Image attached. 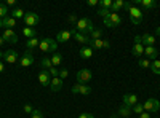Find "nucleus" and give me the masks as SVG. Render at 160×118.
I'll return each instance as SVG.
<instances>
[{
	"instance_id": "34",
	"label": "nucleus",
	"mask_w": 160,
	"mask_h": 118,
	"mask_svg": "<svg viewBox=\"0 0 160 118\" xmlns=\"http://www.w3.org/2000/svg\"><path fill=\"white\" fill-rule=\"evenodd\" d=\"M138 65H139L141 69H151V61L149 59H141L138 62Z\"/></svg>"
},
{
	"instance_id": "23",
	"label": "nucleus",
	"mask_w": 160,
	"mask_h": 118,
	"mask_svg": "<svg viewBox=\"0 0 160 118\" xmlns=\"http://www.w3.org/2000/svg\"><path fill=\"white\" fill-rule=\"evenodd\" d=\"M123 5H125L123 0H114V2H112V7H111V13H118L120 10L123 8Z\"/></svg>"
},
{
	"instance_id": "32",
	"label": "nucleus",
	"mask_w": 160,
	"mask_h": 118,
	"mask_svg": "<svg viewBox=\"0 0 160 118\" xmlns=\"http://www.w3.org/2000/svg\"><path fill=\"white\" fill-rule=\"evenodd\" d=\"M10 15L8 13V8H7V5H3V3H0V19H3V18H7Z\"/></svg>"
},
{
	"instance_id": "8",
	"label": "nucleus",
	"mask_w": 160,
	"mask_h": 118,
	"mask_svg": "<svg viewBox=\"0 0 160 118\" xmlns=\"http://www.w3.org/2000/svg\"><path fill=\"white\" fill-rule=\"evenodd\" d=\"M24 24L26 26H28V27H31V26H37L38 22H40V16L37 15V13H26V15H24Z\"/></svg>"
},
{
	"instance_id": "11",
	"label": "nucleus",
	"mask_w": 160,
	"mask_h": 118,
	"mask_svg": "<svg viewBox=\"0 0 160 118\" xmlns=\"http://www.w3.org/2000/svg\"><path fill=\"white\" fill-rule=\"evenodd\" d=\"M38 82L42 86H50V82H51V75L48 70H40L38 73Z\"/></svg>"
},
{
	"instance_id": "49",
	"label": "nucleus",
	"mask_w": 160,
	"mask_h": 118,
	"mask_svg": "<svg viewBox=\"0 0 160 118\" xmlns=\"http://www.w3.org/2000/svg\"><path fill=\"white\" fill-rule=\"evenodd\" d=\"M109 46H111V43H109V42H108V40H104V48H106V50H108V48H109Z\"/></svg>"
},
{
	"instance_id": "3",
	"label": "nucleus",
	"mask_w": 160,
	"mask_h": 118,
	"mask_svg": "<svg viewBox=\"0 0 160 118\" xmlns=\"http://www.w3.org/2000/svg\"><path fill=\"white\" fill-rule=\"evenodd\" d=\"M128 16H130V21L133 22V24H141L142 22V19H144V13L138 8V7H135V5H131V8L128 10Z\"/></svg>"
},
{
	"instance_id": "37",
	"label": "nucleus",
	"mask_w": 160,
	"mask_h": 118,
	"mask_svg": "<svg viewBox=\"0 0 160 118\" xmlns=\"http://www.w3.org/2000/svg\"><path fill=\"white\" fill-rule=\"evenodd\" d=\"M98 15H99V16H101V18L104 19V18H108V16L111 15V10H106V8H99V10H98Z\"/></svg>"
},
{
	"instance_id": "36",
	"label": "nucleus",
	"mask_w": 160,
	"mask_h": 118,
	"mask_svg": "<svg viewBox=\"0 0 160 118\" xmlns=\"http://www.w3.org/2000/svg\"><path fill=\"white\" fill-rule=\"evenodd\" d=\"M112 2H114V0H101V2H99V5H101V8L111 10V7H112Z\"/></svg>"
},
{
	"instance_id": "20",
	"label": "nucleus",
	"mask_w": 160,
	"mask_h": 118,
	"mask_svg": "<svg viewBox=\"0 0 160 118\" xmlns=\"http://www.w3.org/2000/svg\"><path fill=\"white\" fill-rule=\"evenodd\" d=\"M131 53H133V56L144 54V45L142 43H135V45H133V48H131Z\"/></svg>"
},
{
	"instance_id": "30",
	"label": "nucleus",
	"mask_w": 160,
	"mask_h": 118,
	"mask_svg": "<svg viewBox=\"0 0 160 118\" xmlns=\"http://www.w3.org/2000/svg\"><path fill=\"white\" fill-rule=\"evenodd\" d=\"M151 70H152V73L160 75V61L158 59H155V61L151 62Z\"/></svg>"
},
{
	"instance_id": "16",
	"label": "nucleus",
	"mask_w": 160,
	"mask_h": 118,
	"mask_svg": "<svg viewBox=\"0 0 160 118\" xmlns=\"http://www.w3.org/2000/svg\"><path fill=\"white\" fill-rule=\"evenodd\" d=\"M141 42H142L144 46H155L157 38L151 34H144V35H141Z\"/></svg>"
},
{
	"instance_id": "26",
	"label": "nucleus",
	"mask_w": 160,
	"mask_h": 118,
	"mask_svg": "<svg viewBox=\"0 0 160 118\" xmlns=\"http://www.w3.org/2000/svg\"><path fill=\"white\" fill-rule=\"evenodd\" d=\"M2 22H3V26H5L7 29H13V27L16 26V19H13L11 16H7V18H3V19H2Z\"/></svg>"
},
{
	"instance_id": "53",
	"label": "nucleus",
	"mask_w": 160,
	"mask_h": 118,
	"mask_svg": "<svg viewBox=\"0 0 160 118\" xmlns=\"http://www.w3.org/2000/svg\"><path fill=\"white\" fill-rule=\"evenodd\" d=\"M3 58V51H0V59H2Z\"/></svg>"
},
{
	"instance_id": "29",
	"label": "nucleus",
	"mask_w": 160,
	"mask_h": 118,
	"mask_svg": "<svg viewBox=\"0 0 160 118\" xmlns=\"http://www.w3.org/2000/svg\"><path fill=\"white\" fill-rule=\"evenodd\" d=\"M40 67H42V70H50V69L53 67L51 59H50V58H43L42 62H40Z\"/></svg>"
},
{
	"instance_id": "44",
	"label": "nucleus",
	"mask_w": 160,
	"mask_h": 118,
	"mask_svg": "<svg viewBox=\"0 0 160 118\" xmlns=\"http://www.w3.org/2000/svg\"><path fill=\"white\" fill-rule=\"evenodd\" d=\"M78 118H95V115H91V113H82Z\"/></svg>"
},
{
	"instance_id": "2",
	"label": "nucleus",
	"mask_w": 160,
	"mask_h": 118,
	"mask_svg": "<svg viewBox=\"0 0 160 118\" xmlns=\"http://www.w3.org/2000/svg\"><path fill=\"white\" fill-rule=\"evenodd\" d=\"M38 48H40V51H43V53H56L58 43H56V40L47 37V38H42V42L38 43Z\"/></svg>"
},
{
	"instance_id": "27",
	"label": "nucleus",
	"mask_w": 160,
	"mask_h": 118,
	"mask_svg": "<svg viewBox=\"0 0 160 118\" xmlns=\"http://www.w3.org/2000/svg\"><path fill=\"white\" fill-rule=\"evenodd\" d=\"M38 38H31V40H28L26 42V48H28V51H32V50H35V48H38Z\"/></svg>"
},
{
	"instance_id": "41",
	"label": "nucleus",
	"mask_w": 160,
	"mask_h": 118,
	"mask_svg": "<svg viewBox=\"0 0 160 118\" xmlns=\"http://www.w3.org/2000/svg\"><path fill=\"white\" fill-rule=\"evenodd\" d=\"M24 112L31 115V113L34 112V109H32V106H29V104H28V106H24Z\"/></svg>"
},
{
	"instance_id": "38",
	"label": "nucleus",
	"mask_w": 160,
	"mask_h": 118,
	"mask_svg": "<svg viewBox=\"0 0 160 118\" xmlns=\"http://www.w3.org/2000/svg\"><path fill=\"white\" fill-rule=\"evenodd\" d=\"M31 118H45V116H43V113L40 112V110H34L31 113Z\"/></svg>"
},
{
	"instance_id": "28",
	"label": "nucleus",
	"mask_w": 160,
	"mask_h": 118,
	"mask_svg": "<svg viewBox=\"0 0 160 118\" xmlns=\"http://www.w3.org/2000/svg\"><path fill=\"white\" fill-rule=\"evenodd\" d=\"M50 59H51L53 67H56V65H59V64L62 62V54H61V53H53V56H51Z\"/></svg>"
},
{
	"instance_id": "40",
	"label": "nucleus",
	"mask_w": 160,
	"mask_h": 118,
	"mask_svg": "<svg viewBox=\"0 0 160 118\" xmlns=\"http://www.w3.org/2000/svg\"><path fill=\"white\" fill-rule=\"evenodd\" d=\"M48 72H50V75H51L53 78H56V77H59V70H58L56 67H51V69H50Z\"/></svg>"
},
{
	"instance_id": "6",
	"label": "nucleus",
	"mask_w": 160,
	"mask_h": 118,
	"mask_svg": "<svg viewBox=\"0 0 160 118\" xmlns=\"http://www.w3.org/2000/svg\"><path fill=\"white\" fill-rule=\"evenodd\" d=\"M91 78H93V73H91L90 69H80V70L77 72V83L85 85L87 82L91 80Z\"/></svg>"
},
{
	"instance_id": "52",
	"label": "nucleus",
	"mask_w": 160,
	"mask_h": 118,
	"mask_svg": "<svg viewBox=\"0 0 160 118\" xmlns=\"http://www.w3.org/2000/svg\"><path fill=\"white\" fill-rule=\"evenodd\" d=\"M3 27V22H2V19H0V29H2Z\"/></svg>"
},
{
	"instance_id": "50",
	"label": "nucleus",
	"mask_w": 160,
	"mask_h": 118,
	"mask_svg": "<svg viewBox=\"0 0 160 118\" xmlns=\"http://www.w3.org/2000/svg\"><path fill=\"white\" fill-rule=\"evenodd\" d=\"M5 43V40H3V37H0V45H3Z\"/></svg>"
},
{
	"instance_id": "47",
	"label": "nucleus",
	"mask_w": 160,
	"mask_h": 118,
	"mask_svg": "<svg viewBox=\"0 0 160 118\" xmlns=\"http://www.w3.org/2000/svg\"><path fill=\"white\" fill-rule=\"evenodd\" d=\"M3 70H5V65H3V62H2V61H0V73H2Z\"/></svg>"
},
{
	"instance_id": "31",
	"label": "nucleus",
	"mask_w": 160,
	"mask_h": 118,
	"mask_svg": "<svg viewBox=\"0 0 160 118\" xmlns=\"http://www.w3.org/2000/svg\"><path fill=\"white\" fill-rule=\"evenodd\" d=\"M117 115H120V116H130L131 115V109L127 107V106H122V107L118 109V113Z\"/></svg>"
},
{
	"instance_id": "42",
	"label": "nucleus",
	"mask_w": 160,
	"mask_h": 118,
	"mask_svg": "<svg viewBox=\"0 0 160 118\" xmlns=\"http://www.w3.org/2000/svg\"><path fill=\"white\" fill-rule=\"evenodd\" d=\"M99 2H98V0H88V2H87V5L88 7H96Z\"/></svg>"
},
{
	"instance_id": "21",
	"label": "nucleus",
	"mask_w": 160,
	"mask_h": 118,
	"mask_svg": "<svg viewBox=\"0 0 160 118\" xmlns=\"http://www.w3.org/2000/svg\"><path fill=\"white\" fill-rule=\"evenodd\" d=\"M90 48L91 50H101V48H104V40L102 38H98V40H91L90 38Z\"/></svg>"
},
{
	"instance_id": "12",
	"label": "nucleus",
	"mask_w": 160,
	"mask_h": 118,
	"mask_svg": "<svg viewBox=\"0 0 160 118\" xmlns=\"http://www.w3.org/2000/svg\"><path fill=\"white\" fill-rule=\"evenodd\" d=\"M3 59L8 64H15L18 61V53H16L15 50H7L5 53H3Z\"/></svg>"
},
{
	"instance_id": "43",
	"label": "nucleus",
	"mask_w": 160,
	"mask_h": 118,
	"mask_svg": "<svg viewBox=\"0 0 160 118\" xmlns=\"http://www.w3.org/2000/svg\"><path fill=\"white\" fill-rule=\"evenodd\" d=\"M68 19H69V22H71V24H77V21H78V19H77V18H75L74 15H71V16H69Z\"/></svg>"
},
{
	"instance_id": "5",
	"label": "nucleus",
	"mask_w": 160,
	"mask_h": 118,
	"mask_svg": "<svg viewBox=\"0 0 160 118\" xmlns=\"http://www.w3.org/2000/svg\"><path fill=\"white\" fill-rule=\"evenodd\" d=\"M144 112H148V113H157L158 110H160V102L157 101V99H154V97H149L148 101H146L144 104Z\"/></svg>"
},
{
	"instance_id": "19",
	"label": "nucleus",
	"mask_w": 160,
	"mask_h": 118,
	"mask_svg": "<svg viewBox=\"0 0 160 118\" xmlns=\"http://www.w3.org/2000/svg\"><path fill=\"white\" fill-rule=\"evenodd\" d=\"M142 8H146V10H154L155 7H157V2L155 0H139L138 2Z\"/></svg>"
},
{
	"instance_id": "4",
	"label": "nucleus",
	"mask_w": 160,
	"mask_h": 118,
	"mask_svg": "<svg viewBox=\"0 0 160 118\" xmlns=\"http://www.w3.org/2000/svg\"><path fill=\"white\" fill-rule=\"evenodd\" d=\"M102 21H104V26H106V27H111V29L118 27V26L122 24V18H120L118 13H111V15H109L108 18H104Z\"/></svg>"
},
{
	"instance_id": "51",
	"label": "nucleus",
	"mask_w": 160,
	"mask_h": 118,
	"mask_svg": "<svg viewBox=\"0 0 160 118\" xmlns=\"http://www.w3.org/2000/svg\"><path fill=\"white\" fill-rule=\"evenodd\" d=\"M157 35L160 37V26H157Z\"/></svg>"
},
{
	"instance_id": "33",
	"label": "nucleus",
	"mask_w": 160,
	"mask_h": 118,
	"mask_svg": "<svg viewBox=\"0 0 160 118\" xmlns=\"http://www.w3.org/2000/svg\"><path fill=\"white\" fill-rule=\"evenodd\" d=\"M131 112H133V113H138V115H141V113L144 112V106H142V104H139V102H138L135 107H131Z\"/></svg>"
},
{
	"instance_id": "45",
	"label": "nucleus",
	"mask_w": 160,
	"mask_h": 118,
	"mask_svg": "<svg viewBox=\"0 0 160 118\" xmlns=\"http://www.w3.org/2000/svg\"><path fill=\"white\" fill-rule=\"evenodd\" d=\"M139 118H152V116H151V113H148V112H142V113L139 115Z\"/></svg>"
},
{
	"instance_id": "13",
	"label": "nucleus",
	"mask_w": 160,
	"mask_h": 118,
	"mask_svg": "<svg viewBox=\"0 0 160 118\" xmlns=\"http://www.w3.org/2000/svg\"><path fill=\"white\" fill-rule=\"evenodd\" d=\"M136 104H138V96L136 94H125L123 96V106H127V107H135L136 106Z\"/></svg>"
},
{
	"instance_id": "48",
	"label": "nucleus",
	"mask_w": 160,
	"mask_h": 118,
	"mask_svg": "<svg viewBox=\"0 0 160 118\" xmlns=\"http://www.w3.org/2000/svg\"><path fill=\"white\" fill-rule=\"evenodd\" d=\"M7 5H16L15 0H7Z\"/></svg>"
},
{
	"instance_id": "15",
	"label": "nucleus",
	"mask_w": 160,
	"mask_h": 118,
	"mask_svg": "<svg viewBox=\"0 0 160 118\" xmlns=\"http://www.w3.org/2000/svg\"><path fill=\"white\" fill-rule=\"evenodd\" d=\"M71 37H72V29H71V31H61V32H58V35H56V43L68 42Z\"/></svg>"
},
{
	"instance_id": "7",
	"label": "nucleus",
	"mask_w": 160,
	"mask_h": 118,
	"mask_svg": "<svg viewBox=\"0 0 160 118\" xmlns=\"http://www.w3.org/2000/svg\"><path fill=\"white\" fill-rule=\"evenodd\" d=\"M71 91H72L74 94L88 96V94H91V86H88V85H82V83H77V85H74V86L71 88Z\"/></svg>"
},
{
	"instance_id": "10",
	"label": "nucleus",
	"mask_w": 160,
	"mask_h": 118,
	"mask_svg": "<svg viewBox=\"0 0 160 118\" xmlns=\"http://www.w3.org/2000/svg\"><path fill=\"white\" fill-rule=\"evenodd\" d=\"M2 37H3V40L8 42V43H18V34L13 29H5Z\"/></svg>"
},
{
	"instance_id": "22",
	"label": "nucleus",
	"mask_w": 160,
	"mask_h": 118,
	"mask_svg": "<svg viewBox=\"0 0 160 118\" xmlns=\"http://www.w3.org/2000/svg\"><path fill=\"white\" fill-rule=\"evenodd\" d=\"M91 56H93V50L90 46L80 48V58H82V59H90Z\"/></svg>"
},
{
	"instance_id": "9",
	"label": "nucleus",
	"mask_w": 160,
	"mask_h": 118,
	"mask_svg": "<svg viewBox=\"0 0 160 118\" xmlns=\"http://www.w3.org/2000/svg\"><path fill=\"white\" fill-rule=\"evenodd\" d=\"M32 64H34L32 53H31V51H24V54L19 59V65H21V67H29V65H32Z\"/></svg>"
},
{
	"instance_id": "18",
	"label": "nucleus",
	"mask_w": 160,
	"mask_h": 118,
	"mask_svg": "<svg viewBox=\"0 0 160 118\" xmlns=\"http://www.w3.org/2000/svg\"><path fill=\"white\" fill-rule=\"evenodd\" d=\"M144 54L148 56L149 59H157V54H158V51L155 46H144Z\"/></svg>"
},
{
	"instance_id": "14",
	"label": "nucleus",
	"mask_w": 160,
	"mask_h": 118,
	"mask_svg": "<svg viewBox=\"0 0 160 118\" xmlns=\"http://www.w3.org/2000/svg\"><path fill=\"white\" fill-rule=\"evenodd\" d=\"M72 37L75 38L78 43H82V45H88V43H90V37H87L85 34L77 32V29H72Z\"/></svg>"
},
{
	"instance_id": "1",
	"label": "nucleus",
	"mask_w": 160,
	"mask_h": 118,
	"mask_svg": "<svg viewBox=\"0 0 160 118\" xmlns=\"http://www.w3.org/2000/svg\"><path fill=\"white\" fill-rule=\"evenodd\" d=\"M77 32L80 31V34H91L95 31V26H93V21L90 18H80L75 24Z\"/></svg>"
},
{
	"instance_id": "24",
	"label": "nucleus",
	"mask_w": 160,
	"mask_h": 118,
	"mask_svg": "<svg viewBox=\"0 0 160 118\" xmlns=\"http://www.w3.org/2000/svg\"><path fill=\"white\" fill-rule=\"evenodd\" d=\"M24 15H26V11L22 8H15V10L10 13V16L13 19H21V18H24Z\"/></svg>"
},
{
	"instance_id": "35",
	"label": "nucleus",
	"mask_w": 160,
	"mask_h": 118,
	"mask_svg": "<svg viewBox=\"0 0 160 118\" xmlns=\"http://www.w3.org/2000/svg\"><path fill=\"white\" fill-rule=\"evenodd\" d=\"M101 35H102V31L101 29H95V31H93L91 32V40H98V38H101Z\"/></svg>"
},
{
	"instance_id": "46",
	"label": "nucleus",
	"mask_w": 160,
	"mask_h": 118,
	"mask_svg": "<svg viewBox=\"0 0 160 118\" xmlns=\"http://www.w3.org/2000/svg\"><path fill=\"white\" fill-rule=\"evenodd\" d=\"M135 43H142L141 42V35H135Z\"/></svg>"
},
{
	"instance_id": "17",
	"label": "nucleus",
	"mask_w": 160,
	"mask_h": 118,
	"mask_svg": "<svg viewBox=\"0 0 160 118\" xmlns=\"http://www.w3.org/2000/svg\"><path fill=\"white\" fill-rule=\"evenodd\" d=\"M62 88V80L59 77L56 78H51V82H50V89L53 91V93H58V91Z\"/></svg>"
},
{
	"instance_id": "25",
	"label": "nucleus",
	"mask_w": 160,
	"mask_h": 118,
	"mask_svg": "<svg viewBox=\"0 0 160 118\" xmlns=\"http://www.w3.org/2000/svg\"><path fill=\"white\" fill-rule=\"evenodd\" d=\"M22 35L28 38V40H31V38H35L37 32H35V29H32V27H24V29H22Z\"/></svg>"
},
{
	"instance_id": "39",
	"label": "nucleus",
	"mask_w": 160,
	"mask_h": 118,
	"mask_svg": "<svg viewBox=\"0 0 160 118\" xmlns=\"http://www.w3.org/2000/svg\"><path fill=\"white\" fill-rule=\"evenodd\" d=\"M68 77H69V70L68 69L59 70V78H61V80H64V78H68Z\"/></svg>"
}]
</instances>
